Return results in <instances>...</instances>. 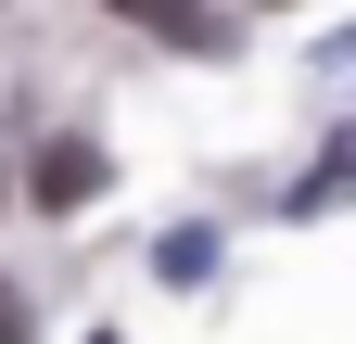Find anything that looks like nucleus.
<instances>
[{
  "instance_id": "obj_1",
  "label": "nucleus",
  "mask_w": 356,
  "mask_h": 344,
  "mask_svg": "<svg viewBox=\"0 0 356 344\" xmlns=\"http://www.w3.org/2000/svg\"><path fill=\"white\" fill-rule=\"evenodd\" d=\"M102 13H115V26H153V38H178V52H216V38H229L204 0H102Z\"/></svg>"
},
{
  "instance_id": "obj_2",
  "label": "nucleus",
  "mask_w": 356,
  "mask_h": 344,
  "mask_svg": "<svg viewBox=\"0 0 356 344\" xmlns=\"http://www.w3.org/2000/svg\"><path fill=\"white\" fill-rule=\"evenodd\" d=\"M89 191H102V153H89V141H38V204H51V217H76Z\"/></svg>"
},
{
  "instance_id": "obj_3",
  "label": "nucleus",
  "mask_w": 356,
  "mask_h": 344,
  "mask_svg": "<svg viewBox=\"0 0 356 344\" xmlns=\"http://www.w3.org/2000/svg\"><path fill=\"white\" fill-rule=\"evenodd\" d=\"M0 344H26V293L13 281H0Z\"/></svg>"
},
{
  "instance_id": "obj_4",
  "label": "nucleus",
  "mask_w": 356,
  "mask_h": 344,
  "mask_svg": "<svg viewBox=\"0 0 356 344\" xmlns=\"http://www.w3.org/2000/svg\"><path fill=\"white\" fill-rule=\"evenodd\" d=\"M89 344H115V331H89Z\"/></svg>"
}]
</instances>
